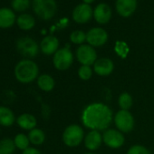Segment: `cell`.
<instances>
[{
	"instance_id": "obj_3",
	"label": "cell",
	"mask_w": 154,
	"mask_h": 154,
	"mask_svg": "<svg viewBox=\"0 0 154 154\" xmlns=\"http://www.w3.org/2000/svg\"><path fill=\"white\" fill-rule=\"evenodd\" d=\"M32 6L35 15L45 21L52 19L57 9L55 0H33Z\"/></svg>"
},
{
	"instance_id": "obj_17",
	"label": "cell",
	"mask_w": 154,
	"mask_h": 154,
	"mask_svg": "<svg viewBox=\"0 0 154 154\" xmlns=\"http://www.w3.org/2000/svg\"><path fill=\"white\" fill-rule=\"evenodd\" d=\"M16 21L17 17L12 9L8 8H0V28H9Z\"/></svg>"
},
{
	"instance_id": "obj_33",
	"label": "cell",
	"mask_w": 154,
	"mask_h": 154,
	"mask_svg": "<svg viewBox=\"0 0 154 154\" xmlns=\"http://www.w3.org/2000/svg\"><path fill=\"white\" fill-rule=\"evenodd\" d=\"M86 154H94V153H86Z\"/></svg>"
},
{
	"instance_id": "obj_28",
	"label": "cell",
	"mask_w": 154,
	"mask_h": 154,
	"mask_svg": "<svg viewBox=\"0 0 154 154\" xmlns=\"http://www.w3.org/2000/svg\"><path fill=\"white\" fill-rule=\"evenodd\" d=\"M93 74V70L88 65H82L78 69V76L84 81L89 80Z\"/></svg>"
},
{
	"instance_id": "obj_21",
	"label": "cell",
	"mask_w": 154,
	"mask_h": 154,
	"mask_svg": "<svg viewBox=\"0 0 154 154\" xmlns=\"http://www.w3.org/2000/svg\"><path fill=\"white\" fill-rule=\"evenodd\" d=\"M38 87L45 92H50L54 87V80L49 74H42L37 79Z\"/></svg>"
},
{
	"instance_id": "obj_31",
	"label": "cell",
	"mask_w": 154,
	"mask_h": 154,
	"mask_svg": "<svg viewBox=\"0 0 154 154\" xmlns=\"http://www.w3.org/2000/svg\"><path fill=\"white\" fill-rule=\"evenodd\" d=\"M22 154H41V153H40V151H39L37 149L29 147V148H27L26 149H25V150L23 151Z\"/></svg>"
},
{
	"instance_id": "obj_6",
	"label": "cell",
	"mask_w": 154,
	"mask_h": 154,
	"mask_svg": "<svg viewBox=\"0 0 154 154\" xmlns=\"http://www.w3.org/2000/svg\"><path fill=\"white\" fill-rule=\"evenodd\" d=\"M73 62V55L70 48L63 47L58 49L57 52L54 54L53 63L57 70L64 71L68 69Z\"/></svg>"
},
{
	"instance_id": "obj_4",
	"label": "cell",
	"mask_w": 154,
	"mask_h": 154,
	"mask_svg": "<svg viewBox=\"0 0 154 154\" xmlns=\"http://www.w3.org/2000/svg\"><path fill=\"white\" fill-rule=\"evenodd\" d=\"M84 139V130L77 124H71L63 133V140L68 147L78 146Z\"/></svg>"
},
{
	"instance_id": "obj_9",
	"label": "cell",
	"mask_w": 154,
	"mask_h": 154,
	"mask_svg": "<svg viewBox=\"0 0 154 154\" xmlns=\"http://www.w3.org/2000/svg\"><path fill=\"white\" fill-rule=\"evenodd\" d=\"M103 140L108 147L112 149H118L123 145L124 136L120 131L110 129V130H106L103 132Z\"/></svg>"
},
{
	"instance_id": "obj_10",
	"label": "cell",
	"mask_w": 154,
	"mask_h": 154,
	"mask_svg": "<svg viewBox=\"0 0 154 154\" xmlns=\"http://www.w3.org/2000/svg\"><path fill=\"white\" fill-rule=\"evenodd\" d=\"M108 40V34L107 32L100 27L92 28L86 34V41L91 46H102Z\"/></svg>"
},
{
	"instance_id": "obj_30",
	"label": "cell",
	"mask_w": 154,
	"mask_h": 154,
	"mask_svg": "<svg viewBox=\"0 0 154 154\" xmlns=\"http://www.w3.org/2000/svg\"><path fill=\"white\" fill-rule=\"evenodd\" d=\"M127 154H150V152L144 146L133 145L129 149Z\"/></svg>"
},
{
	"instance_id": "obj_8",
	"label": "cell",
	"mask_w": 154,
	"mask_h": 154,
	"mask_svg": "<svg viewBox=\"0 0 154 154\" xmlns=\"http://www.w3.org/2000/svg\"><path fill=\"white\" fill-rule=\"evenodd\" d=\"M76 58L83 65H92L96 62L97 54L90 45H82L76 50Z\"/></svg>"
},
{
	"instance_id": "obj_7",
	"label": "cell",
	"mask_w": 154,
	"mask_h": 154,
	"mask_svg": "<svg viewBox=\"0 0 154 154\" xmlns=\"http://www.w3.org/2000/svg\"><path fill=\"white\" fill-rule=\"evenodd\" d=\"M114 122L121 132H130L134 127V119L129 111L121 110L114 116Z\"/></svg>"
},
{
	"instance_id": "obj_19",
	"label": "cell",
	"mask_w": 154,
	"mask_h": 154,
	"mask_svg": "<svg viewBox=\"0 0 154 154\" xmlns=\"http://www.w3.org/2000/svg\"><path fill=\"white\" fill-rule=\"evenodd\" d=\"M17 24L20 29L27 31V30H31L35 26V20L34 17L29 14H21L17 18Z\"/></svg>"
},
{
	"instance_id": "obj_15",
	"label": "cell",
	"mask_w": 154,
	"mask_h": 154,
	"mask_svg": "<svg viewBox=\"0 0 154 154\" xmlns=\"http://www.w3.org/2000/svg\"><path fill=\"white\" fill-rule=\"evenodd\" d=\"M58 47H59V41L54 35L45 36L41 41V44H40L41 51L46 55L55 54L58 50Z\"/></svg>"
},
{
	"instance_id": "obj_1",
	"label": "cell",
	"mask_w": 154,
	"mask_h": 154,
	"mask_svg": "<svg viewBox=\"0 0 154 154\" xmlns=\"http://www.w3.org/2000/svg\"><path fill=\"white\" fill-rule=\"evenodd\" d=\"M112 120V110L105 104L101 103H94L89 104L83 112L82 121L85 127L103 131L108 128Z\"/></svg>"
},
{
	"instance_id": "obj_14",
	"label": "cell",
	"mask_w": 154,
	"mask_h": 154,
	"mask_svg": "<svg viewBox=\"0 0 154 154\" xmlns=\"http://www.w3.org/2000/svg\"><path fill=\"white\" fill-rule=\"evenodd\" d=\"M94 17L95 21L99 24L103 25L108 23L112 17L111 8L105 3L99 4L94 11Z\"/></svg>"
},
{
	"instance_id": "obj_24",
	"label": "cell",
	"mask_w": 154,
	"mask_h": 154,
	"mask_svg": "<svg viewBox=\"0 0 154 154\" xmlns=\"http://www.w3.org/2000/svg\"><path fill=\"white\" fill-rule=\"evenodd\" d=\"M14 142H15V145L17 148H18L19 149H22L24 151L25 149L29 148L30 140H29L28 136H26L23 133H19L15 137Z\"/></svg>"
},
{
	"instance_id": "obj_27",
	"label": "cell",
	"mask_w": 154,
	"mask_h": 154,
	"mask_svg": "<svg viewBox=\"0 0 154 154\" xmlns=\"http://www.w3.org/2000/svg\"><path fill=\"white\" fill-rule=\"evenodd\" d=\"M70 40L72 43L76 45H81L86 40V34L81 30L73 31L70 35Z\"/></svg>"
},
{
	"instance_id": "obj_16",
	"label": "cell",
	"mask_w": 154,
	"mask_h": 154,
	"mask_svg": "<svg viewBox=\"0 0 154 154\" xmlns=\"http://www.w3.org/2000/svg\"><path fill=\"white\" fill-rule=\"evenodd\" d=\"M103 141V136L100 133L99 131L92 130L90 132L87 133V135L85 138V147L90 150H95L97 149Z\"/></svg>"
},
{
	"instance_id": "obj_25",
	"label": "cell",
	"mask_w": 154,
	"mask_h": 154,
	"mask_svg": "<svg viewBox=\"0 0 154 154\" xmlns=\"http://www.w3.org/2000/svg\"><path fill=\"white\" fill-rule=\"evenodd\" d=\"M119 106L122 110L128 111L132 105V97L128 93H122L118 99Z\"/></svg>"
},
{
	"instance_id": "obj_23",
	"label": "cell",
	"mask_w": 154,
	"mask_h": 154,
	"mask_svg": "<svg viewBox=\"0 0 154 154\" xmlns=\"http://www.w3.org/2000/svg\"><path fill=\"white\" fill-rule=\"evenodd\" d=\"M16 149L14 140L6 138L0 140V154H13Z\"/></svg>"
},
{
	"instance_id": "obj_11",
	"label": "cell",
	"mask_w": 154,
	"mask_h": 154,
	"mask_svg": "<svg viewBox=\"0 0 154 154\" xmlns=\"http://www.w3.org/2000/svg\"><path fill=\"white\" fill-rule=\"evenodd\" d=\"M93 9L88 4H80L72 12V18L78 24H85L89 22L93 17Z\"/></svg>"
},
{
	"instance_id": "obj_5",
	"label": "cell",
	"mask_w": 154,
	"mask_h": 154,
	"mask_svg": "<svg viewBox=\"0 0 154 154\" xmlns=\"http://www.w3.org/2000/svg\"><path fill=\"white\" fill-rule=\"evenodd\" d=\"M17 50L24 57L33 58L37 55L39 47L37 43L31 37H21L17 41Z\"/></svg>"
},
{
	"instance_id": "obj_2",
	"label": "cell",
	"mask_w": 154,
	"mask_h": 154,
	"mask_svg": "<svg viewBox=\"0 0 154 154\" xmlns=\"http://www.w3.org/2000/svg\"><path fill=\"white\" fill-rule=\"evenodd\" d=\"M37 64L29 59L21 60L15 68V76L18 82L22 84L32 83L38 75Z\"/></svg>"
},
{
	"instance_id": "obj_13",
	"label": "cell",
	"mask_w": 154,
	"mask_h": 154,
	"mask_svg": "<svg viewBox=\"0 0 154 154\" xmlns=\"http://www.w3.org/2000/svg\"><path fill=\"white\" fill-rule=\"evenodd\" d=\"M137 8V0H117L116 10L123 17H128L133 14Z\"/></svg>"
},
{
	"instance_id": "obj_20",
	"label": "cell",
	"mask_w": 154,
	"mask_h": 154,
	"mask_svg": "<svg viewBox=\"0 0 154 154\" xmlns=\"http://www.w3.org/2000/svg\"><path fill=\"white\" fill-rule=\"evenodd\" d=\"M15 122L14 112L8 107L0 106V125L2 126H11Z\"/></svg>"
},
{
	"instance_id": "obj_12",
	"label": "cell",
	"mask_w": 154,
	"mask_h": 154,
	"mask_svg": "<svg viewBox=\"0 0 154 154\" xmlns=\"http://www.w3.org/2000/svg\"><path fill=\"white\" fill-rule=\"evenodd\" d=\"M114 68V64L112 61L109 58H100L96 60L94 64V70L96 74L100 76H107L110 75Z\"/></svg>"
},
{
	"instance_id": "obj_18",
	"label": "cell",
	"mask_w": 154,
	"mask_h": 154,
	"mask_svg": "<svg viewBox=\"0 0 154 154\" xmlns=\"http://www.w3.org/2000/svg\"><path fill=\"white\" fill-rule=\"evenodd\" d=\"M17 124L19 127H21L24 130H33L36 126V119L34 115L29 113H24L21 114L17 120Z\"/></svg>"
},
{
	"instance_id": "obj_26",
	"label": "cell",
	"mask_w": 154,
	"mask_h": 154,
	"mask_svg": "<svg viewBox=\"0 0 154 154\" xmlns=\"http://www.w3.org/2000/svg\"><path fill=\"white\" fill-rule=\"evenodd\" d=\"M12 8L17 12H24L30 7V0H12Z\"/></svg>"
},
{
	"instance_id": "obj_29",
	"label": "cell",
	"mask_w": 154,
	"mask_h": 154,
	"mask_svg": "<svg viewBox=\"0 0 154 154\" xmlns=\"http://www.w3.org/2000/svg\"><path fill=\"white\" fill-rule=\"evenodd\" d=\"M115 52L122 58H125L129 53V47L126 43L124 42H117L115 45Z\"/></svg>"
},
{
	"instance_id": "obj_22",
	"label": "cell",
	"mask_w": 154,
	"mask_h": 154,
	"mask_svg": "<svg viewBox=\"0 0 154 154\" xmlns=\"http://www.w3.org/2000/svg\"><path fill=\"white\" fill-rule=\"evenodd\" d=\"M28 138H29V140L32 144L41 145L45 140V132L41 129L35 128L29 131Z\"/></svg>"
},
{
	"instance_id": "obj_32",
	"label": "cell",
	"mask_w": 154,
	"mask_h": 154,
	"mask_svg": "<svg viewBox=\"0 0 154 154\" xmlns=\"http://www.w3.org/2000/svg\"><path fill=\"white\" fill-rule=\"evenodd\" d=\"M95 0H84V2H85V4H91V3H93V2H94Z\"/></svg>"
}]
</instances>
